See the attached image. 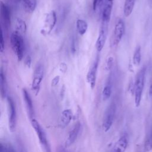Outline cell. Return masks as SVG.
<instances>
[{
    "instance_id": "6da1fadb",
    "label": "cell",
    "mask_w": 152,
    "mask_h": 152,
    "mask_svg": "<svg viewBox=\"0 0 152 152\" xmlns=\"http://www.w3.org/2000/svg\"><path fill=\"white\" fill-rule=\"evenodd\" d=\"M146 72V67L144 66L137 74L135 80L134 81V102L136 107L140 105L142 92L144 87L145 76Z\"/></svg>"
},
{
    "instance_id": "7a4b0ae2",
    "label": "cell",
    "mask_w": 152,
    "mask_h": 152,
    "mask_svg": "<svg viewBox=\"0 0 152 152\" xmlns=\"http://www.w3.org/2000/svg\"><path fill=\"white\" fill-rule=\"evenodd\" d=\"M30 122H31V125L38 137L39 143L43 151L51 152L50 145L48 141L46 134L44 129L42 128V126L40 125L39 122L35 118L31 120Z\"/></svg>"
},
{
    "instance_id": "3957f363",
    "label": "cell",
    "mask_w": 152,
    "mask_h": 152,
    "mask_svg": "<svg viewBox=\"0 0 152 152\" xmlns=\"http://www.w3.org/2000/svg\"><path fill=\"white\" fill-rule=\"evenodd\" d=\"M10 43L18 61H21L24 52V43L21 34L16 31L13 32L10 36Z\"/></svg>"
},
{
    "instance_id": "277c9868",
    "label": "cell",
    "mask_w": 152,
    "mask_h": 152,
    "mask_svg": "<svg viewBox=\"0 0 152 152\" xmlns=\"http://www.w3.org/2000/svg\"><path fill=\"white\" fill-rule=\"evenodd\" d=\"M113 0H100L97 7L99 8L102 23L108 24L112 10Z\"/></svg>"
},
{
    "instance_id": "5b68a950",
    "label": "cell",
    "mask_w": 152,
    "mask_h": 152,
    "mask_svg": "<svg viewBox=\"0 0 152 152\" xmlns=\"http://www.w3.org/2000/svg\"><path fill=\"white\" fill-rule=\"evenodd\" d=\"M115 113L116 105L114 103H111L107 107L103 118V128L104 132H108L112 126Z\"/></svg>"
},
{
    "instance_id": "8992f818",
    "label": "cell",
    "mask_w": 152,
    "mask_h": 152,
    "mask_svg": "<svg viewBox=\"0 0 152 152\" xmlns=\"http://www.w3.org/2000/svg\"><path fill=\"white\" fill-rule=\"evenodd\" d=\"M8 106V127L11 132H14L15 130L17 125V112L15 103L13 99L10 97H7Z\"/></svg>"
},
{
    "instance_id": "52a82bcc",
    "label": "cell",
    "mask_w": 152,
    "mask_h": 152,
    "mask_svg": "<svg viewBox=\"0 0 152 152\" xmlns=\"http://www.w3.org/2000/svg\"><path fill=\"white\" fill-rule=\"evenodd\" d=\"M44 77V68L42 65H37L34 69L31 82V90L37 96L40 89L41 83Z\"/></svg>"
},
{
    "instance_id": "ba28073f",
    "label": "cell",
    "mask_w": 152,
    "mask_h": 152,
    "mask_svg": "<svg viewBox=\"0 0 152 152\" xmlns=\"http://www.w3.org/2000/svg\"><path fill=\"white\" fill-rule=\"evenodd\" d=\"M57 21L56 14L55 11H49L46 15L43 28L41 29L40 33L43 35L49 34L55 27Z\"/></svg>"
},
{
    "instance_id": "9c48e42d",
    "label": "cell",
    "mask_w": 152,
    "mask_h": 152,
    "mask_svg": "<svg viewBox=\"0 0 152 152\" xmlns=\"http://www.w3.org/2000/svg\"><path fill=\"white\" fill-rule=\"evenodd\" d=\"M100 58L99 56L97 55L92 64L91 65L86 76V79L89 84L91 89H93L96 86V77H97V68L99 64Z\"/></svg>"
},
{
    "instance_id": "30bf717a",
    "label": "cell",
    "mask_w": 152,
    "mask_h": 152,
    "mask_svg": "<svg viewBox=\"0 0 152 152\" xmlns=\"http://www.w3.org/2000/svg\"><path fill=\"white\" fill-rule=\"evenodd\" d=\"M125 23L121 18H118L116 22L113 35V45L117 46L121 42L125 33Z\"/></svg>"
},
{
    "instance_id": "8fae6325",
    "label": "cell",
    "mask_w": 152,
    "mask_h": 152,
    "mask_svg": "<svg viewBox=\"0 0 152 152\" xmlns=\"http://www.w3.org/2000/svg\"><path fill=\"white\" fill-rule=\"evenodd\" d=\"M22 95L23 99L24 102V105L26 107V109L27 111V113L30 120H32L34 118V107L32 102L31 98L28 93V91L25 89H22Z\"/></svg>"
},
{
    "instance_id": "7c38bea8",
    "label": "cell",
    "mask_w": 152,
    "mask_h": 152,
    "mask_svg": "<svg viewBox=\"0 0 152 152\" xmlns=\"http://www.w3.org/2000/svg\"><path fill=\"white\" fill-rule=\"evenodd\" d=\"M107 26L108 24L102 23L99 30V35L96 43V48L98 52H100L105 45L107 34Z\"/></svg>"
},
{
    "instance_id": "4fadbf2b",
    "label": "cell",
    "mask_w": 152,
    "mask_h": 152,
    "mask_svg": "<svg viewBox=\"0 0 152 152\" xmlns=\"http://www.w3.org/2000/svg\"><path fill=\"white\" fill-rule=\"evenodd\" d=\"M0 13L2 20V24L5 30L9 29L11 25V14L8 7L2 2L0 3Z\"/></svg>"
},
{
    "instance_id": "5bb4252c",
    "label": "cell",
    "mask_w": 152,
    "mask_h": 152,
    "mask_svg": "<svg viewBox=\"0 0 152 152\" xmlns=\"http://www.w3.org/2000/svg\"><path fill=\"white\" fill-rule=\"evenodd\" d=\"M81 129V124L80 122H77L70 131L65 142V147H69L72 145L77 140Z\"/></svg>"
},
{
    "instance_id": "9a60e30c",
    "label": "cell",
    "mask_w": 152,
    "mask_h": 152,
    "mask_svg": "<svg viewBox=\"0 0 152 152\" xmlns=\"http://www.w3.org/2000/svg\"><path fill=\"white\" fill-rule=\"evenodd\" d=\"M128 144L126 134H124L115 142L109 152H125Z\"/></svg>"
},
{
    "instance_id": "2e32d148",
    "label": "cell",
    "mask_w": 152,
    "mask_h": 152,
    "mask_svg": "<svg viewBox=\"0 0 152 152\" xmlns=\"http://www.w3.org/2000/svg\"><path fill=\"white\" fill-rule=\"evenodd\" d=\"M73 118V113L71 109H65L61 115L59 125L61 128H65L71 122Z\"/></svg>"
},
{
    "instance_id": "e0dca14e",
    "label": "cell",
    "mask_w": 152,
    "mask_h": 152,
    "mask_svg": "<svg viewBox=\"0 0 152 152\" xmlns=\"http://www.w3.org/2000/svg\"><path fill=\"white\" fill-rule=\"evenodd\" d=\"M112 90V84L111 78H109L103 88L102 90V99L103 101H106L109 99L111 96Z\"/></svg>"
},
{
    "instance_id": "ac0fdd59",
    "label": "cell",
    "mask_w": 152,
    "mask_h": 152,
    "mask_svg": "<svg viewBox=\"0 0 152 152\" xmlns=\"http://www.w3.org/2000/svg\"><path fill=\"white\" fill-rule=\"evenodd\" d=\"M21 4L25 11L32 13L35 10L37 6L36 0H21Z\"/></svg>"
},
{
    "instance_id": "d6986e66",
    "label": "cell",
    "mask_w": 152,
    "mask_h": 152,
    "mask_svg": "<svg viewBox=\"0 0 152 152\" xmlns=\"http://www.w3.org/2000/svg\"><path fill=\"white\" fill-rule=\"evenodd\" d=\"M137 0H125L124 5V14L125 17H129L134 8Z\"/></svg>"
},
{
    "instance_id": "ffe728a7",
    "label": "cell",
    "mask_w": 152,
    "mask_h": 152,
    "mask_svg": "<svg viewBox=\"0 0 152 152\" xmlns=\"http://www.w3.org/2000/svg\"><path fill=\"white\" fill-rule=\"evenodd\" d=\"M15 31L20 34H25L27 30V25L26 22L20 18H17L15 20Z\"/></svg>"
},
{
    "instance_id": "44dd1931",
    "label": "cell",
    "mask_w": 152,
    "mask_h": 152,
    "mask_svg": "<svg viewBox=\"0 0 152 152\" xmlns=\"http://www.w3.org/2000/svg\"><path fill=\"white\" fill-rule=\"evenodd\" d=\"M76 27L78 33L81 35H84L88 28L87 23L83 19H78L76 21Z\"/></svg>"
},
{
    "instance_id": "7402d4cb",
    "label": "cell",
    "mask_w": 152,
    "mask_h": 152,
    "mask_svg": "<svg viewBox=\"0 0 152 152\" xmlns=\"http://www.w3.org/2000/svg\"><path fill=\"white\" fill-rule=\"evenodd\" d=\"M141 61V46H137L135 49L133 57H132V62L134 65L138 66L140 64Z\"/></svg>"
},
{
    "instance_id": "603a6c76",
    "label": "cell",
    "mask_w": 152,
    "mask_h": 152,
    "mask_svg": "<svg viewBox=\"0 0 152 152\" xmlns=\"http://www.w3.org/2000/svg\"><path fill=\"white\" fill-rule=\"evenodd\" d=\"M0 84H1V94L2 97H5L6 96L7 93V88H6V84H5V77L4 76V74L2 71H1L0 75Z\"/></svg>"
},
{
    "instance_id": "cb8c5ba5",
    "label": "cell",
    "mask_w": 152,
    "mask_h": 152,
    "mask_svg": "<svg viewBox=\"0 0 152 152\" xmlns=\"http://www.w3.org/2000/svg\"><path fill=\"white\" fill-rule=\"evenodd\" d=\"M144 149L147 152L150 151L152 150V131L145 141Z\"/></svg>"
},
{
    "instance_id": "d4e9b609",
    "label": "cell",
    "mask_w": 152,
    "mask_h": 152,
    "mask_svg": "<svg viewBox=\"0 0 152 152\" xmlns=\"http://www.w3.org/2000/svg\"><path fill=\"white\" fill-rule=\"evenodd\" d=\"M113 58L112 56H109L106 61L105 69L106 71H110L113 65Z\"/></svg>"
},
{
    "instance_id": "484cf974",
    "label": "cell",
    "mask_w": 152,
    "mask_h": 152,
    "mask_svg": "<svg viewBox=\"0 0 152 152\" xmlns=\"http://www.w3.org/2000/svg\"><path fill=\"white\" fill-rule=\"evenodd\" d=\"M0 51L2 53L5 49V43H4V33L3 30L1 31V41H0Z\"/></svg>"
},
{
    "instance_id": "4316f807",
    "label": "cell",
    "mask_w": 152,
    "mask_h": 152,
    "mask_svg": "<svg viewBox=\"0 0 152 152\" xmlns=\"http://www.w3.org/2000/svg\"><path fill=\"white\" fill-rule=\"evenodd\" d=\"M60 80V76L59 75H56L51 81V86L52 87H55L58 85Z\"/></svg>"
},
{
    "instance_id": "83f0119b",
    "label": "cell",
    "mask_w": 152,
    "mask_h": 152,
    "mask_svg": "<svg viewBox=\"0 0 152 152\" xmlns=\"http://www.w3.org/2000/svg\"><path fill=\"white\" fill-rule=\"evenodd\" d=\"M31 64V58L30 56L28 55L24 59V64L28 68H30Z\"/></svg>"
},
{
    "instance_id": "f1b7e54d",
    "label": "cell",
    "mask_w": 152,
    "mask_h": 152,
    "mask_svg": "<svg viewBox=\"0 0 152 152\" xmlns=\"http://www.w3.org/2000/svg\"><path fill=\"white\" fill-rule=\"evenodd\" d=\"M59 69L60 71L63 72V73H65L66 70H67V65L64 62H62L60 65H59Z\"/></svg>"
},
{
    "instance_id": "f546056e",
    "label": "cell",
    "mask_w": 152,
    "mask_h": 152,
    "mask_svg": "<svg viewBox=\"0 0 152 152\" xmlns=\"http://www.w3.org/2000/svg\"><path fill=\"white\" fill-rule=\"evenodd\" d=\"M56 152H68V151L66 150V147L62 146V145H59L56 148Z\"/></svg>"
},
{
    "instance_id": "4dcf8cb0",
    "label": "cell",
    "mask_w": 152,
    "mask_h": 152,
    "mask_svg": "<svg viewBox=\"0 0 152 152\" xmlns=\"http://www.w3.org/2000/svg\"><path fill=\"white\" fill-rule=\"evenodd\" d=\"M149 94L152 97V77H151L150 84V87H149Z\"/></svg>"
},
{
    "instance_id": "1f68e13d",
    "label": "cell",
    "mask_w": 152,
    "mask_h": 152,
    "mask_svg": "<svg viewBox=\"0 0 152 152\" xmlns=\"http://www.w3.org/2000/svg\"><path fill=\"white\" fill-rule=\"evenodd\" d=\"M7 152H15V150L12 147H7Z\"/></svg>"
},
{
    "instance_id": "d6a6232c",
    "label": "cell",
    "mask_w": 152,
    "mask_h": 152,
    "mask_svg": "<svg viewBox=\"0 0 152 152\" xmlns=\"http://www.w3.org/2000/svg\"><path fill=\"white\" fill-rule=\"evenodd\" d=\"M14 2H15V3H18V2H20V1H21V0H12Z\"/></svg>"
}]
</instances>
